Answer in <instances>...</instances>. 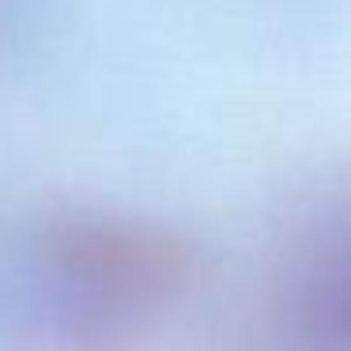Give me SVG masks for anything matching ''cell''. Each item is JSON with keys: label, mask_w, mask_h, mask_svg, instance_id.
I'll return each instance as SVG.
<instances>
[{"label": "cell", "mask_w": 351, "mask_h": 351, "mask_svg": "<svg viewBox=\"0 0 351 351\" xmlns=\"http://www.w3.org/2000/svg\"><path fill=\"white\" fill-rule=\"evenodd\" d=\"M49 272L95 332H117L167 306L193 276V250L174 230L121 215H64L46 230Z\"/></svg>", "instance_id": "1"}, {"label": "cell", "mask_w": 351, "mask_h": 351, "mask_svg": "<svg viewBox=\"0 0 351 351\" xmlns=\"http://www.w3.org/2000/svg\"><path fill=\"white\" fill-rule=\"evenodd\" d=\"M287 321L313 351H351V215L325 227L298 257Z\"/></svg>", "instance_id": "2"}]
</instances>
